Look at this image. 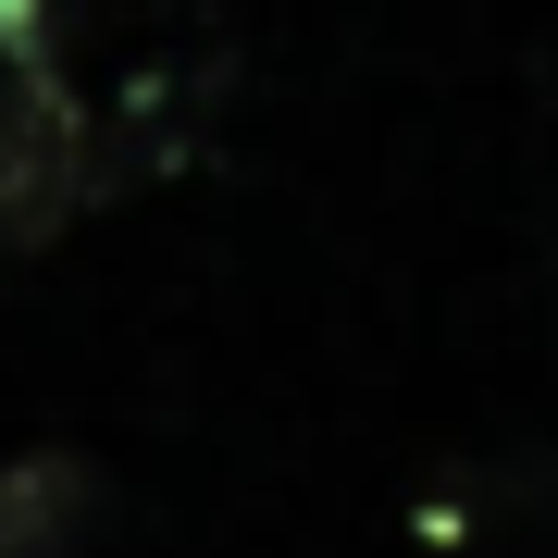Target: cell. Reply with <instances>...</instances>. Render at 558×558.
<instances>
[{"label": "cell", "mask_w": 558, "mask_h": 558, "mask_svg": "<svg viewBox=\"0 0 558 558\" xmlns=\"http://www.w3.org/2000/svg\"><path fill=\"white\" fill-rule=\"evenodd\" d=\"M124 199L112 124L62 87V62H0V274L38 260L75 211Z\"/></svg>", "instance_id": "1"}, {"label": "cell", "mask_w": 558, "mask_h": 558, "mask_svg": "<svg viewBox=\"0 0 558 558\" xmlns=\"http://www.w3.org/2000/svg\"><path fill=\"white\" fill-rule=\"evenodd\" d=\"M100 509H112L100 459H75V447H25V459H0V558H87Z\"/></svg>", "instance_id": "2"}, {"label": "cell", "mask_w": 558, "mask_h": 558, "mask_svg": "<svg viewBox=\"0 0 558 558\" xmlns=\"http://www.w3.org/2000/svg\"><path fill=\"white\" fill-rule=\"evenodd\" d=\"M62 13H75V0H0V62H50Z\"/></svg>", "instance_id": "3"}]
</instances>
